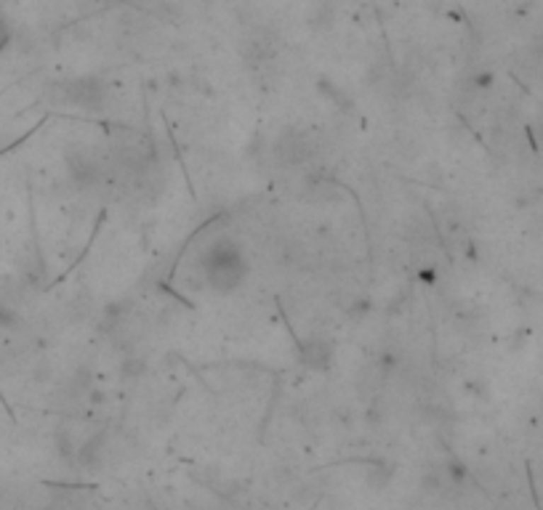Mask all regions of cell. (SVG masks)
Masks as SVG:
<instances>
[{"instance_id": "277c9868", "label": "cell", "mask_w": 543, "mask_h": 510, "mask_svg": "<svg viewBox=\"0 0 543 510\" xmlns=\"http://www.w3.org/2000/svg\"><path fill=\"white\" fill-rule=\"evenodd\" d=\"M6 37H8V33H6V27H3V22H0V48H3V43H6Z\"/></svg>"}, {"instance_id": "6da1fadb", "label": "cell", "mask_w": 543, "mask_h": 510, "mask_svg": "<svg viewBox=\"0 0 543 510\" xmlns=\"http://www.w3.org/2000/svg\"><path fill=\"white\" fill-rule=\"evenodd\" d=\"M202 274L205 282L219 293H232L237 284H243L248 274V261L243 250L229 239H219L202 255Z\"/></svg>"}, {"instance_id": "7a4b0ae2", "label": "cell", "mask_w": 543, "mask_h": 510, "mask_svg": "<svg viewBox=\"0 0 543 510\" xmlns=\"http://www.w3.org/2000/svg\"><path fill=\"white\" fill-rule=\"evenodd\" d=\"M304 361L309 364V367H322V364H328L331 361V346H322L320 340H311L304 346Z\"/></svg>"}, {"instance_id": "3957f363", "label": "cell", "mask_w": 543, "mask_h": 510, "mask_svg": "<svg viewBox=\"0 0 543 510\" xmlns=\"http://www.w3.org/2000/svg\"><path fill=\"white\" fill-rule=\"evenodd\" d=\"M16 325H19V314H16L8 303L0 301V327H3V330H13Z\"/></svg>"}]
</instances>
